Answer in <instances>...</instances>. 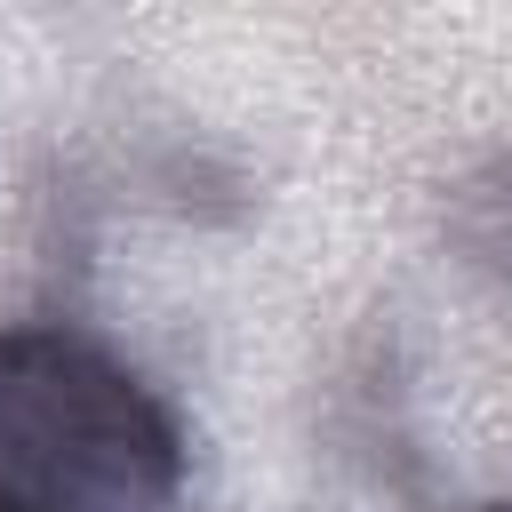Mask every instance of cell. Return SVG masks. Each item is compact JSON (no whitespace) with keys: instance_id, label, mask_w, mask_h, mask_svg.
Listing matches in <instances>:
<instances>
[{"instance_id":"cell-1","label":"cell","mask_w":512,"mask_h":512,"mask_svg":"<svg viewBox=\"0 0 512 512\" xmlns=\"http://www.w3.org/2000/svg\"><path fill=\"white\" fill-rule=\"evenodd\" d=\"M184 440L152 384L72 328H0V512H176Z\"/></svg>"},{"instance_id":"cell-2","label":"cell","mask_w":512,"mask_h":512,"mask_svg":"<svg viewBox=\"0 0 512 512\" xmlns=\"http://www.w3.org/2000/svg\"><path fill=\"white\" fill-rule=\"evenodd\" d=\"M488 512H512V504H488Z\"/></svg>"}]
</instances>
